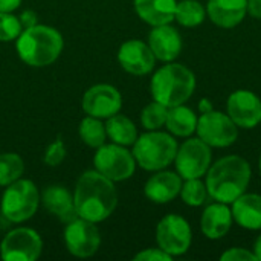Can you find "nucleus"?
<instances>
[{"instance_id":"nucleus-1","label":"nucleus","mask_w":261,"mask_h":261,"mask_svg":"<svg viewBox=\"0 0 261 261\" xmlns=\"http://www.w3.org/2000/svg\"><path fill=\"white\" fill-rule=\"evenodd\" d=\"M73 205L78 217L99 223L115 211L118 205V193L110 179L96 170L86 171L76 182Z\"/></svg>"},{"instance_id":"nucleus-2","label":"nucleus","mask_w":261,"mask_h":261,"mask_svg":"<svg viewBox=\"0 0 261 261\" xmlns=\"http://www.w3.org/2000/svg\"><path fill=\"white\" fill-rule=\"evenodd\" d=\"M252 170L249 162L237 154L225 156L214 164L205 174L208 194L216 202L231 205L237 197L246 193Z\"/></svg>"},{"instance_id":"nucleus-3","label":"nucleus","mask_w":261,"mask_h":261,"mask_svg":"<svg viewBox=\"0 0 261 261\" xmlns=\"http://www.w3.org/2000/svg\"><path fill=\"white\" fill-rule=\"evenodd\" d=\"M150 90L154 101L165 107H174L187 102L193 96L196 76L187 66L171 61L154 72Z\"/></svg>"},{"instance_id":"nucleus-4","label":"nucleus","mask_w":261,"mask_h":261,"mask_svg":"<svg viewBox=\"0 0 261 261\" xmlns=\"http://www.w3.org/2000/svg\"><path fill=\"white\" fill-rule=\"evenodd\" d=\"M63 50L61 34L50 26L35 24L23 29L17 38V52L21 61L34 67L52 64Z\"/></svg>"},{"instance_id":"nucleus-5","label":"nucleus","mask_w":261,"mask_h":261,"mask_svg":"<svg viewBox=\"0 0 261 261\" xmlns=\"http://www.w3.org/2000/svg\"><path fill=\"white\" fill-rule=\"evenodd\" d=\"M177 147L176 139L170 133L148 130L147 133L138 136L132 153L141 168L147 171H159L174 162Z\"/></svg>"},{"instance_id":"nucleus-6","label":"nucleus","mask_w":261,"mask_h":261,"mask_svg":"<svg viewBox=\"0 0 261 261\" xmlns=\"http://www.w3.org/2000/svg\"><path fill=\"white\" fill-rule=\"evenodd\" d=\"M40 205V194L32 180L18 179L8 185L2 196V214L12 223L29 220Z\"/></svg>"},{"instance_id":"nucleus-7","label":"nucleus","mask_w":261,"mask_h":261,"mask_svg":"<svg viewBox=\"0 0 261 261\" xmlns=\"http://www.w3.org/2000/svg\"><path fill=\"white\" fill-rule=\"evenodd\" d=\"M93 165L98 173L110 179L112 182H122L133 176L136 168V161L132 151L124 145L109 144L96 148Z\"/></svg>"},{"instance_id":"nucleus-8","label":"nucleus","mask_w":261,"mask_h":261,"mask_svg":"<svg viewBox=\"0 0 261 261\" xmlns=\"http://www.w3.org/2000/svg\"><path fill=\"white\" fill-rule=\"evenodd\" d=\"M196 133L211 148H226L237 141L239 127L228 113L211 110L200 115Z\"/></svg>"},{"instance_id":"nucleus-9","label":"nucleus","mask_w":261,"mask_h":261,"mask_svg":"<svg viewBox=\"0 0 261 261\" xmlns=\"http://www.w3.org/2000/svg\"><path fill=\"white\" fill-rule=\"evenodd\" d=\"M213 164L211 147L200 138H190L180 147L174 158L177 174L185 179L203 177Z\"/></svg>"},{"instance_id":"nucleus-10","label":"nucleus","mask_w":261,"mask_h":261,"mask_svg":"<svg viewBox=\"0 0 261 261\" xmlns=\"http://www.w3.org/2000/svg\"><path fill=\"white\" fill-rule=\"evenodd\" d=\"M158 246L171 257H179L188 252L193 243V231L190 223L177 214L165 216L156 228Z\"/></svg>"},{"instance_id":"nucleus-11","label":"nucleus","mask_w":261,"mask_h":261,"mask_svg":"<svg viewBox=\"0 0 261 261\" xmlns=\"http://www.w3.org/2000/svg\"><path fill=\"white\" fill-rule=\"evenodd\" d=\"M43 242L37 231L17 228L8 232L0 246V257L5 261H34L41 254Z\"/></svg>"},{"instance_id":"nucleus-12","label":"nucleus","mask_w":261,"mask_h":261,"mask_svg":"<svg viewBox=\"0 0 261 261\" xmlns=\"http://www.w3.org/2000/svg\"><path fill=\"white\" fill-rule=\"evenodd\" d=\"M64 243L73 257L87 258L99 249L101 236L93 222L76 217L70 220L64 229Z\"/></svg>"},{"instance_id":"nucleus-13","label":"nucleus","mask_w":261,"mask_h":261,"mask_svg":"<svg viewBox=\"0 0 261 261\" xmlns=\"http://www.w3.org/2000/svg\"><path fill=\"white\" fill-rule=\"evenodd\" d=\"M226 113L239 128H254L261 122V99L251 90H236L228 98Z\"/></svg>"},{"instance_id":"nucleus-14","label":"nucleus","mask_w":261,"mask_h":261,"mask_svg":"<svg viewBox=\"0 0 261 261\" xmlns=\"http://www.w3.org/2000/svg\"><path fill=\"white\" fill-rule=\"evenodd\" d=\"M122 107V96L116 87L110 84L92 86L83 96V110L89 116L95 118H110L119 113Z\"/></svg>"},{"instance_id":"nucleus-15","label":"nucleus","mask_w":261,"mask_h":261,"mask_svg":"<svg viewBox=\"0 0 261 261\" xmlns=\"http://www.w3.org/2000/svg\"><path fill=\"white\" fill-rule=\"evenodd\" d=\"M118 61L121 67L132 75H147L154 69L156 57L148 43L128 40L121 44L118 50Z\"/></svg>"},{"instance_id":"nucleus-16","label":"nucleus","mask_w":261,"mask_h":261,"mask_svg":"<svg viewBox=\"0 0 261 261\" xmlns=\"http://www.w3.org/2000/svg\"><path fill=\"white\" fill-rule=\"evenodd\" d=\"M148 46L156 60L171 63L182 52V37L179 31L171 26V23L153 26L148 34Z\"/></svg>"},{"instance_id":"nucleus-17","label":"nucleus","mask_w":261,"mask_h":261,"mask_svg":"<svg viewBox=\"0 0 261 261\" xmlns=\"http://www.w3.org/2000/svg\"><path fill=\"white\" fill-rule=\"evenodd\" d=\"M182 182L184 179L177 173L159 170L147 180L144 193L153 203H168L180 194Z\"/></svg>"},{"instance_id":"nucleus-18","label":"nucleus","mask_w":261,"mask_h":261,"mask_svg":"<svg viewBox=\"0 0 261 261\" xmlns=\"http://www.w3.org/2000/svg\"><path fill=\"white\" fill-rule=\"evenodd\" d=\"M248 14V0H208L206 17L225 29L239 26Z\"/></svg>"},{"instance_id":"nucleus-19","label":"nucleus","mask_w":261,"mask_h":261,"mask_svg":"<svg viewBox=\"0 0 261 261\" xmlns=\"http://www.w3.org/2000/svg\"><path fill=\"white\" fill-rule=\"evenodd\" d=\"M232 211L226 203L216 202L208 205L200 217V228L206 239L219 240L225 237L232 226Z\"/></svg>"},{"instance_id":"nucleus-20","label":"nucleus","mask_w":261,"mask_h":261,"mask_svg":"<svg viewBox=\"0 0 261 261\" xmlns=\"http://www.w3.org/2000/svg\"><path fill=\"white\" fill-rule=\"evenodd\" d=\"M234 222L248 231L261 229V196L255 193H243L231 203Z\"/></svg>"},{"instance_id":"nucleus-21","label":"nucleus","mask_w":261,"mask_h":261,"mask_svg":"<svg viewBox=\"0 0 261 261\" xmlns=\"http://www.w3.org/2000/svg\"><path fill=\"white\" fill-rule=\"evenodd\" d=\"M41 202L52 216L58 217L63 222L69 223L70 220L78 217L75 211V205H73V196L64 187H60V185L47 187L43 193Z\"/></svg>"},{"instance_id":"nucleus-22","label":"nucleus","mask_w":261,"mask_h":261,"mask_svg":"<svg viewBox=\"0 0 261 261\" xmlns=\"http://www.w3.org/2000/svg\"><path fill=\"white\" fill-rule=\"evenodd\" d=\"M176 0H135V11L150 26L168 24L174 20Z\"/></svg>"},{"instance_id":"nucleus-23","label":"nucleus","mask_w":261,"mask_h":261,"mask_svg":"<svg viewBox=\"0 0 261 261\" xmlns=\"http://www.w3.org/2000/svg\"><path fill=\"white\" fill-rule=\"evenodd\" d=\"M197 121H199L197 115L190 107L179 104L174 107H168L165 127L173 136L190 138L193 133H196Z\"/></svg>"},{"instance_id":"nucleus-24","label":"nucleus","mask_w":261,"mask_h":261,"mask_svg":"<svg viewBox=\"0 0 261 261\" xmlns=\"http://www.w3.org/2000/svg\"><path fill=\"white\" fill-rule=\"evenodd\" d=\"M106 125V133L112 139V142L119 144V145H133L135 141L138 139V130L136 125L133 124L132 119H128L124 115H113L107 118Z\"/></svg>"},{"instance_id":"nucleus-25","label":"nucleus","mask_w":261,"mask_h":261,"mask_svg":"<svg viewBox=\"0 0 261 261\" xmlns=\"http://www.w3.org/2000/svg\"><path fill=\"white\" fill-rule=\"evenodd\" d=\"M206 18V8L199 0H180L176 5L174 20L185 28H196Z\"/></svg>"},{"instance_id":"nucleus-26","label":"nucleus","mask_w":261,"mask_h":261,"mask_svg":"<svg viewBox=\"0 0 261 261\" xmlns=\"http://www.w3.org/2000/svg\"><path fill=\"white\" fill-rule=\"evenodd\" d=\"M80 138L86 145L98 148L106 142V125L99 121V118L86 116L80 124Z\"/></svg>"},{"instance_id":"nucleus-27","label":"nucleus","mask_w":261,"mask_h":261,"mask_svg":"<svg viewBox=\"0 0 261 261\" xmlns=\"http://www.w3.org/2000/svg\"><path fill=\"white\" fill-rule=\"evenodd\" d=\"M24 173V162L15 153L0 154V187H8Z\"/></svg>"},{"instance_id":"nucleus-28","label":"nucleus","mask_w":261,"mask_h":261,"mask_svg":"<svg viewBox=\"0 0 261 261\" xmlns=\"http://www.w3.org/2000/svg\"><path fill=\"white\" fill-rule=\"evenodd\" d=\"M179 196L182 197L185 205L197 208L206 202V197L210 194H208L206 185L202 180V177H194V179H185L182 182V188H180Z\"/></svg>"},{"instance_id":"nucleus-29","label":"nucleus","mask_w":261,"mask_h":261,"mask_svg":"<svg viewBox=\"0 0 261 261\" xmlns=\"http://www.w3.org/2000/svg\"><path fill=\"white\" fill-rule=\"evenodd\" d=\"M167 113H168V107H165L158 101H153L147 104L141 112V124L144 125L145 130H159L161 127L165 125Z\"/></svg>"},{"instance_id":"nucleus-30","label":"nucleus","mask_w":261,"mask_h":261,"mask_svg":"<svg viewBox=\"0 0 261 261\" xmlns=\"http://www.w3.org/2000/svg\"><path fill=\"white\" fill-rule=\"evenodd\" d=\"M21 31L18 17L11 12H0V41H12L18 38Z\"/></svg>"},{"instance_id":"nucleus-31","label":"nucleus","mask_w":261,"mask_h":261,"mask_svg":"<svg viewBox=\"0 0 261 261\" xmlns=\"http://www.w3.org/2000/svg\"><path fill=\"white\" fill-rule=\"evenodd\" d=\"M66 158V147L61 138H57L44 151V164L49 167H57L60 165Z\"/></svg>"},{"instance_id":"nucleus-32","label":"nucleus","mask_w":261,"mask_h":261,"mask_svg":"<svg viewBox=\"0 0 261 261\" xmlns=\"http://www.w3.org/2000/svg\"><path fill=\"white\" fill-rule=\"evenodd\" d=\"M222 261H257L254 252L245 248H231L220 255Z\"/></svg>"},{"instance_id":"nucleus-33","label":"nucleus","mask_w":261,"mask_h":261,"mask_svg":"<svg viewBox=\"0 0 261 261\" xmlns=\"http://www.w3.org/2000/svg\"><path fill=\"white\" fill-rule=\"evenodd\" d=\"M171 255H168L165 251H162L159 246L158 248H148L141 251L139 254L135 255L136 261H171Z\"/></svg>"},{"instance_id":"nucleus-34","label":"nucleus","mask_w":261,"mask_h":261,"mask_svg":"<svg viewBox=\"0 0 261 261\" xmlns=\"http://www.w3.org/2000/svg\"><path fill=\"white\" fill-rule=\"evenodd\" d=\"M18 20H20L21 28L23 29H28V28H32V26L37 24V14L34 11H31V9H26V11L21 12V15L18 17Z\"/></svg>"},{"instance_id":"nucleus-35","label":"nucleus","mask_w":261,"mask_h":261,"mask_svg":"<svg viewBox=\"0 0 261 261\" xmlns=\"http://www.w3.org/2000/svg\"><path fill=\"white\" fill-rule=\"evenodd\" d=\"M248 14L251 17L261 20V0H248Z\"/></svg>"},{"instance_id":"nucleus-36","label":"nucleus","mask_w":261,"mask_h":261,"mask_svg":"<svg viewBox=\"0 0 261 261\" xmlns=\"http://www.w3.org/2000/svg\"><path fill=\"white\" fill-rule=\"evenodd\" d=\"M21 5V0H0V12H12Z\"/></svg>"},{"instance_id":"nucleus-37","label":"nucleus","mask_w":261,"mask_h":261,"mask_svg":"<svg viewBox=\"0 0 261 261\" xmlns=\"http://www.w3.org/2000/svg\"><path fill=\"white\" fill-rule=\"evenodd\" d=\"M199 110H200L202 113H206V112H211V110H214V109H213V104L210 102V99L203 98V99L199 102Z\"/></svg>"},{"instance_id":"nucleus-38","label":"nucleus","mask_w":261,"mask_h":261,"mask_svg":"<svg viewBox=\"0 0 261 261\" xmlns=\"http://www.w3.org/2000/svg\"><path fill=\"white\" fill-rule=\"evenodd\" d=\"M254 254L257 257V261H261V236H258V239L254 243Z\"/></svg>"},{"instance_id":"nucleus-39","label":"nucleus","mask_w":261,"mask_h":261,"mask_svg":"<svg viewBox=\"0 0 261 261\" xmlns=\"http://www.w3.org/2000/svg\"><path fill=\"white\" fill-rule=\"evenodd\" d=\"M258 170H260V174H261V153H260V158H258Z\"/></svg>"}]
</instances>
